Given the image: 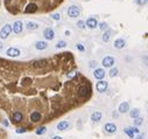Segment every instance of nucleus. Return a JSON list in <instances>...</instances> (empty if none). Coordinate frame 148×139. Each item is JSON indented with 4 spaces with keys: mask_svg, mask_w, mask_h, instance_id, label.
Segmentation results:
<instances>
[{
    "mask_svg": "<svg viewBox=\"0 0 148 139\" xmlns=\"http://www.w3.org/2000/svg\"><path fill=\"white\" fill-rule=\"evenodd\" d=\"M100 119H102V112L96 111L91 115V120H92V122L96 123V122H99Z\"/></svg>",
    "mask_w": 148,
    "mask_h": 139,
    "instance_id": "20",
    "label": "nucleus"
},
{
    "mask_svg": "<svg viewBox=\"0 0 148 139\" xmlns=\"http://www.w3.org/2000/svg\"><path fill=\"white\" fill-rule=\"evenodd\" d=\"M118 111L120 112V113H126V112H128L129 111V104H128V102H123V103H120Z\"/></svg>",
    "mask_w": 148,
    "mask_h": 139,
    "instance_id": "16",
    "label": "nucleus"
},
{
    "mask_svg": "<svg viewBox=\"0 0 148 139\" xmlns=\"http://www.w3.org/2000/svg\"><path fill=\"white\" fill-rule=\"evenodd\" d=\"M124 132H125L129 138H134V132H133V128H132V126H131V128L124 129Z\"/></svg>",
    "mask_w": 148,
    "mask_h": 139,
    "instance_id": "23",
    "label": "nucleus"
},
{
    "mask_svg": "<svg viewBox=\"0 0 148 139\" xmlns=\"http://www.w3.org/2000/svg\"><path fill=\"white\" fill-rule=\"evenodd\" d=\"M140 115V110L139 109H132V110H129V116H131V118H138Z\"/></svg>",
    "mask_w": 148,
    "mask_h": 139,
    "instance_id": "22",
    "label": "nucleus"
},
{
    "mask_svg": "<svg viewBox=\"0 0 148 139\" xmlns=\"http://www.w3.org/2000/svg\"><path fill=\"white\" fill-rule=\"evenodd\" d=\"M41 118H42V115L40 113V112H37V111H34V112H32V113H30V120H32L33 123L40 122V120H41Z\"/></svg>",
    "mask_w": 148,
    "mask_h": 139,
    "instance_id": "17",
    "label": "nucleus"
},
{
    "mask_svg": "<svg viewBox=\"0 0 148 139\" xmlns=\"http://www.w3.org/2000/svg\"><path fill=\"white\" fill-rule=\"evenodd\" d=\"M86 1H89V0H86Z\"/></svg>",
    "mask_w": 148,
    "mask_h": 139,
    "instance_id": "42",
    "label": "nucleus"
},
{
    "mask_svg": "<svg viewBox=\"0 0 148 139\" xmlns=\"http://www.w3.org/2000/svg\"><path fill=\"white\" fill-rule=\"evenodd\" d=\"M26 27H27L28 31H36V29H37V28L40 27V25H38L37 22H33V21H29V22H27Z\"/></svg>",
    "mask_w": 148,
    "mask_h": 139,
    "instance_id": "19",
    "label": "nucleus"
},
{
    "mask_svg": "<svg viewBox=\"0 0 148 139\" xmlns=\"http://www.w3.org/2000/svg\"><path fill=\"white\" fill-rule=\"evenodd\" d=\"M132 128H133V132H134V133H139V132H140L139 129H138L137 126H132Z\"/></svg>",
    "mask_w": 148,
    "mask_h": 139,
    "instance_id": "35",
    "label": "nucleus"
},
{
    "mask_svg": "<svg viewBox=\"0 0 148 139\" xmlns=\"http://www.w3.org/2000/svg\"><path fill=\"white\" fill-rule=\"evenodd\" d=\"M20 54H21V52H20L18 48H14V47L8 48L7 52H6V55L9 56V57H17V56H19Z\"/></svg>",
    "mask_w": 148,
    "mask_h": 139,
    "instance_id": "11",
    "label": "nucleus"
},
{
    "mask_svg": "<svg viewBox=\"0 0 148 139\" xmlns=\"http://www.w3.org/2000/svg\"><path fill=\"white\" fill-rule=\"evenodd\" d=\"M64 34H65V36H68V37H69V36L71 35V32H70V31H65V32H64Z\"/></svg>",
    "mask_w": 148,
    "mask_h": 139,
    "instance_id": "36",
    "label": "nucleus"
},
{
    "mask_svg": "<svg viewBox=\"0 0 148 139\" xmlns=\"http://www.w3.org/2000/svg\"><path fill=\"white\" fill-rule=\"evenodd\" d=\"M68 15L70 18H78L80 15V8L78 7V6H70L68 8Z\"/></svg>",
    "mask_w": 148,
    "mask_h": 139,
    "instance_id": "2",
    "label": "nucleus"
},
{
    "mask_svg": "<svg viewBox=\"0 0 148 139\" xmlns=\"http://www.w3.org/2000/svg\"><path fill=\"white\" fill-rule=\"evenodd\" d=\"M118 72H119L118 68L112 67V68H111V70H110V72H109V76H110L111 78H113V77H115V76L118 75Z\"/></svg>",
    "mask_w": 148,
    "mask_h": 139,
    "instance_id": "24",
    "label": "nucleus"
},
{
    "mask_svg": "<svg viewBox=\"0 0 148 139\" xmlns=\"http://www.w3.org/2000/svg\"><path fill=\"white\" fill-rule=\"evenodd\" d=\"M3 48H4V43L1 41H0V52H1V50H3Z\"/></svg>",
    "mask_w": 148,
    "mask_h": 139,
    "instance_id": "38",
    "label": "nucleus"
},
{
    "mask_svg": "<svg viewBox=\"0 0 148 139\" xmlns=\"http://www.w3.org/2000/svg\"><path fill=\"white\" fill-rule=\"evenodd\" d=\"M50 18L56 20V21H58V20L61 19V14L60 13H52V14H50Z\"/></svg>",
    "mask_w": 148,
    "mask_h": 139,
    "instance_id": "28",
    "label": "nucleus"
},
{
    "mask_svg": "<svg viewBox=\"0 0 148 139\" xmlns=\"http://www.w3.org/2000/svg\"><path fill=\"white\" fill-rule=\"evenodd\" d=\"M37 9H38L37 4H35V3H29L25 7V8H23V13H26V14H32V13H35Z\"/></svg>",
    "mask_w": 148,
    "mask_h": 139,
    "instance_id": "4",
    "label": "nucleus"
},
{
    "mask_svg": "<svg viewBox=\"0 0 148 139\" xmlns=\"http://www.w3.org/2000/svg\"><path fill=\"white\" fill-rule=\"evenodd\" d=\"M90 68L96 69L97 68V61H90Z\"/></svg>",
    "mask_w": 148,
    "mask_h": 139,
    "instance_id": "34",
    "label": "nucleus"
},
{
    "mask_svg": "<svg viewBox=\"0 0 148 139\" xmlns=\"http://www.w3.org/2000/svg\"><path fill=\"white\" fill-rule=\"evenodd\" d=\"M99 28H100L102 31H106V29H107V23L105 22V21L100 22V23H99Z\"/></svg>",
    "mask_w": 148,
    "mask_h": 139,
    "instance_id": "30",
    "label": "nucleus"
},
{
    "mask_svg": "<svg viewBox=\"0 0 148 139\" xmlns=\"http://www.w3.org/2000/svg\"><path fill=\"white\" fill-rule=\"evenodd\" d=\"M115 63V60L112 57V56H106V57L103 58L102 64L103 67H106V68H112Z\"/></svg>",
    "mask_w": 148,
    "mask_h": 139,
    "instance_id": "6",
    "label": "nucleus"
},
{
    "mask_svg": "<svg viewBox=\"0 0 148 139\" xmlns=\"http://www.w3.org/2000/svg\"><path fill=\"white\" fill-rule=\"evenodd\" d=\"M142 124H143V118H140V117H138V118H134V125L135 126L142 125Z\"/></svg>",
    "mask_w": 148,
    "mask_h": 139,
    "instance_id": "26",
    "label": "nucleus"
},
{
    "mask_svg": "<svg viewBox=\"0 0 148 139\" xmlns=\"http://www.w3.org/2000/svg\"><path fill=\"white\" fill-rule=\"evenodd\" d=\"M65 46H66V42L63 41V40H61V41H58L56 43V48H64Z\"/></svg>",
    "mask_w": 148,
    "mask_h": 139,
    "instance_id": "27",
    "label": "nucleus"
},
{
    "mask_svg": "<svg viewBox=\"0 0 148 139\" xmlns=\"http://www.w3.org/2000/svg\"><path fill=\"white\" fill-rule=\"evenodd\" d=\"M18 134H20V133H25V132H27V129L26 128H19V129H17V131H15Z\"/></svg>",
    "mask_w": 148,
    "mask_h": 139,
    "instance_id": "31",
    "label": "nucleus"
},
{
    "mask_svg": "<svg viewBox=\"0 0 148 139\" xmlns=\"http://www.w3.org/2000/svg\"><path fill=\"white\" fill-rule=\"evenodd\" d=\"M78 96L82 98H86L88 96H90L91 94V86H90V82L88 84H80L78 86Z\"/></svg>",
    "mask_w": 148,
    "mask_h": 139,
    "instance_id": "1",
    "label": "nucleus"
},
{
    "mask_svg": "<svg viewBox=\"0 0 148 139\" xmlns=\"http://www.w3.org/2000/svg\"><path fill=\"white\" fill-rule=\"evenodd\" d=\"M69 126H70V124H69L68 120H61L57 125H56V128H57L58 131H65L69 129Z\"/></svg>",
    "mask_w": 148,
    "mask_h": 139,
    "instance_id": "14",
    "label": "nucleus"
},
{
    "mask_svg": "<svg viewBox=\"0 0 148 139\" xmlns=\"http://www.w3.org/2000/svg\"><path fill=\"white\" fill-rule=\"evenodd\" d=\"M12 33V26L9 23H6L3 28H1V31H0V37L1 39H7V36Z\"/></svg>",
    "mask_w": 148,
    "mask_h": 139,
    "instance_id": "3",
    "label": "nucleus"
},
{
    "mask_svg": "<svg viewBox=\"0 0 148 139\" xmlns=\"http://www.w3.org/2000/svg\"><path fill=\"white\" fill-rule=\"evenodd\" d=\"M110 39H111V31L110 29H106V31H104V34H103V41L109 42Z\"/></svg>",
    "mask_w": 148,
    "mask_h": 139,
    "instance_id": "21",
    "label": "nucleus"
},
{
    "mask_svg": "<svg viewBox=\"0 0 148 139\" xmlns=\"http://www.w3.org/2000/svg\"><path fill=\"white\" fill-rule=\"evenodd\" d=\"M134 139H143V134H139V136H138L137 138H134Z\"/></svg>",
    "mask_w": 148,
    "mask_h": 139,
    "instance_id": "37",
    "label": "nucleus"
},
{
    "mask_svg": "<svg viewBox=\"0 0 148 139\" xmlns=\"http://www.w3.org/2000/svg\"><path fill=\"white\" fill-rule=\"evenodd\" d=\"M105 75H106V72H105V70L103 68H96L93 70V76L97 80H103L105 77Z\"/></svg>",
    "mask_w": 148,
    "mask_h": 139,
    "instance_id": "9",
    "label": "nucleus"
},
{
    "mask_svg": "<svg viewBox=\"0 0 148 139\" xmlns=\"http://www.w3.org/2000/svg\"><path fill=\"white\" fill-rule=\"evenodd\" d=\"M113 46H114V48H117V49H123V48H125V46H126V41L120 37V39H117L113 42Z\"/></svg>",
    "mask_w": 148,
    "mask_h": 139,
    "instance_id": "15",
    "label": "nucleus"
},
{
    "mask_svg": "<svg viewBox=\"0 0 148 139\" xmlns=\"http://www.w3.org/2000/svg\"><path fill=\"white\" fill-rule=\"evenodd\" d=\"M47 132V128L46 126H41V128H38L37 130H36L35 133L37 134V136H42V134H44Z\"/></svg>",
    "mask_w": 148,
    "mask_h": 139,
    "instance_id": "25",
    "label": "nucleus"
},
{
    "mask_svg": "<svg viewBox=\"0 0 148 139\" xmlns=\"http://www.w3.org/2000/svg\"><path fill=\"white\" fill-rule=\"evenodd\" d=\"M3 124H4V125H5V126H8V123L6 122V120H4V122H3Z\"/></svg>",
    "mask_w": 148,
    "mask_h": 139,
    "instance_id": "40",
    "label": "nucleus"
},
{
    "mask_svg": "<svg viewBox=\"0 0 148 139\" xmlns=\"http://www.w3.org/2000/svg\"><path fill=\"white\" fill-rule=\"evenodd\" d=\"M11 1H12V0H5V3H6V5H8V4H9V3H11Z\"/></svg>",
    "mask_w": 148,
    "mask_h": 139,
    "instance_id": "41",
    "label": "nucleus"
},
{
    "mask_svg": "<svg viewBox=\"0 0 148 139\" xmlns=\"http://www.w3.org/2000/svg\"><path fill=\"white\" fill-rule=\"evenodd\" d=\"M52 139H63V138H62V137H60V136H55Z\"/></svg>",
    "mask_w": 148,
    "mask_h": 139,
    "instance_id": "39",
    "label": "nucleus"
},
{
    "mask_svg": "<svg viewBox=\"0 0 148 139\" xmlns=\"http://www.w3.org/2000/svg\"><path fill=\"white\" fill-rule=\"evenodd\" d=\"M12 31H13L15 34H20V33H21V32L23 31V23H22V21H20V20L15 21V22L13 23Z\"/></svg>",
    "mask_w": 148,
    "mask_h": 139,
    "instance_id": "8",
    "label": "nucleus"
},
{
    "mask_svg": "<svg viewBox=\"0 0 148 139\" xmlns=\"http://www.w3.org/2000/svg\"><path fill=\"white\" fill-rule=\"evenodd\" d=\"M104 129H105V132H106V133H110V134L117 132V126H115L114 124H112V123H107V124H105Z\"/></svg>",
    "mask_w": 148,
    "mask_h": 139,
    "instance_id": "12",
    "label": "nucleus"
},
{
    "mask_svg": "<svg viewBox=\"0 0 148 139\" xmlns=\"http://www.w3.org/2000/svg\"><path fill=\"white\" fill-rule=\"evenodd\" d=\"M43 36L46 40L51 41V40H54V37H55V32H54V29H51V28H46L43 32Z\"/></svg>",
    "mask_w": 148,
    "mask_h": 139,
    "instance_id": "10",
    "label": "nucleus"
},
{
    "mask_svg": "<svg viewBox=\"0 0 148 139\" xmlns=\"http://www.w3.org/2000/svg\"><path fill=\"white\" fill-rule=\"evenodd\" d=\"M107 88H109V82L107 81L100 80V81L97 82V84H96V89L98 92H105L107 90Z\"/></svg>",
    "mask_w": 148,
    "mask_h": 139,
    "instance_id": "5",
    "label": "nucleus"
},
{
    "mask_svg": "<svg viewBox=\"0 0 148 139\" xmlns=\"http://www.w3.org/2000/svg\"><path fill=\"white\" fill-rule=\"evenodd\" d=\"M11 119H12V122H13L14 124H18V123H20V122L23 120V115H22L20 111H15V112L12 113Z\"/></svg>",
    "mask_w": 148,
    "mask_h": 139,
    "instance_id": "7",
    "label": "nucleus"
},
{
    "mask_svg": "<svg viewBox=\"0 0 148 139\" xmlns=\"http://www.w3.org/2000/svg\"><path fill=\"white\" fill-rule=\"evenodd\" d=\"M85 25L88 26L89 28H91V29H95V28H97L98 21H97L96 18H89V19L85 21Z\"/></svg>",
    "mask_w": 148,
    "mask_h": 139,
    "instance_id": "13",
    "label": "nucleus"
},
{
    "mask_svg": "<svg viewBox=\"0 0 148 139\" xmlns=\"http://www.w3.org/2000/svg\"><path fill=\"white\" fill-rule=\"evenodd\" d=\"M76 48H77L78 50H79V52H85V47L82 45V43H77V45H76Z\"/></svg>",
    "mask_w": 148,
    "mask_h": 139,
    "instance_id": "32",
    "label": "nucleus"
},
{
    "mask_svg": "<svg viewBox=\"0 0 148 139\" xmlns=\"http://www.w3.org/2000/svg\"><path fill=\"white\" fill-rule=\"evenodd\" d=\"M147 3H148V0H137V4H138V5H140V6L146 5Z\"/></svg>",
    "mask_w": 148,
    "mask_h": 139,
    "instance_id": "33",
    "label": "nucleus"
},
{
    "mask_svg": "<svg viewBox=\"0 0 148 139\" xmlns=\"http://www.w3.org/2000/svg\"><path fill=\"white\" fill-rule=\"evenodd\" d=\"M35 48L37 50H44L48 48V43L46 41H37L35 43Z\"/></svg>",
    "mask_w": 148,
    "mask_h": 139,
    "instance_id": "18",
    "label": "nucleus"
},
{
    "mask_svg": "<svg viewBox=\"0 0 148 139\" xmlns=\"http://www.w3.org/2000/svg\"><path fill=\"white\" fill-rule=\"evenodd\" d=\"M77 26L80 28V29H84V28H86V25H85V21H83V20H79L78 22H77Z\"/></svg>",
    "mask_w": 148,
    "mask_h": 139,
    "instance_id": "29",
    "label": "nucleus"
}]
</instances>
